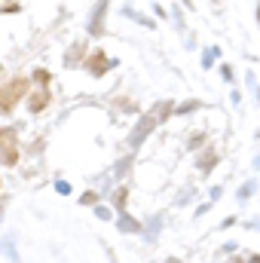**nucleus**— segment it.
<instances>
[{"label": "nucleus", "instance_id": "1", "mask_svg": "<svg viewBox=\"0 0 260 263\" xmlns=\"http://www.w3.org/2000/svg\"><path fill=\"white\" fill-rule=\"evenodd\" d=\"M28 89H31V80L28 77H15L6 86H0V114H12L15 104L28 95Z\"/></svg>", "mask_w": 260, "mask_h": 263}, {"label": "nucleus", "instance_id": "2", "mask_svg": "<svg viewBox=\"0 0 260 263\" xmlns=\"http://www.w3.org/2000/svg\"><path fill=\"white\" fill-rule=\"evenodd\" d=\"M0 162L3 165H15L18 162V132L12 126L0 129Z\"/></svg>", "mask_w": 260, "mask_h": 263}, {"label": "nucleus", "instance_id": "3", "mask_svg": "<svg viewBox=\"0 0 260 263\" xmlns=\"http://www.w3.org/2000/svg\"><path fill=\"white\" fill-rule=\"evenodd\" d=\"M83 67H86L92 77H104V73L114 67V62L107 59V52H104V49H95V52H89V59L83 62Z\"/></svg>", "mask_w": 260, "mask_h": 263}, {"label": "nucleus", "instance_id": "4", "mask_svg": "<svg viewBox=\"0 0 260 263\" xmlns=\"http://www.w3.org/2000/svg\"><path fill=\"white\" fill-rule=\"evenodd\" d=\"M107 6H110V0H98V6H95L92 15H89V34H95V37L104 34V15H107Z\"/></svg>", "mask_w": 260, "mask_h": 263}, {"label": "nucleus", "instance_id": "5", "mask_svg": "<svg viewBox=\"0 0 260 263\" xmlns=\"http://www.w3.org/2000/svg\"><path fill=\"white\" fill-rule=\"evenodd\" d=\"M46 104H49V86H40V89L28 92V110L31 114H40Z\"/></svg>", "mask_w": 260, "mask_h": 263}, {"label": "nucleus", "instance_id": "6", "mask_svg": "<svg viewBox=\"0 0 260 263\" xmlns=\"http://www.w3.org/2000/svg\"><path fill=\"white\" fill-rule=\"evenodd\" d=\"M214 162H217V150H205V153L199 156V168H202V172H211Z\"/></svg>", "mask_w": 260, "mask_h": 263}, {"label": "nucleus", "instance_id": "7", "mask_svg": "<svg viewBox=\"0 0 260 263\" xmlns=\"http://www.w3.org/2000/svg\"><path fill=\"white\" fill-rule=\"evenodd\" d=\"M83 52H86V43L80 40V43H73V49H70V52H67V55H65V62H67V65H77Z\"/></svg>", "mask_w": 260, "mask_h": 263}, {"label": "nucleus", "instance_id": "8", "mask_svg": "<svg viewBox=\"0 0 260 263\" xmlns=\"http://www.w3.org/2000/svg\"><path fill=\"white\" fill-rule=\"evenodd\" d=\"M126 199H129V190H126V187H120V190L114 193V205H117V208H123V205H126Z\"/></svg>", "mask_w": 260, "mask_h": 263}, {"label": "nucleus", "instance_id": "9", "mask_svg": "<svg viewBox=\"0 0 260 263\" xmlns=\"http://www.w3.org/2000/svg\"><path fill=\"white\" fill-rule=\"evenodd\" d=\"M34 80H37L40 86H49V80H52V77H49V70H43V67H37V70H34Z\"/></svg>", "mask_w": 260, "mask_h": 263}, {"label": "nucleus", "instance_id": "10", "mask_svg": "<svg viewBox=\"0 0 260 263\" xmlns=\"http://www.w3.org/2000/svg\"><path fill=\"white\" fill-rule=\"evenodd\" d=\"M120 227L129 230V233H135V230H138V220H132V217H120Z\"/></svg>", "mask_w": 260, "mask_h": 263}, {"label": "nucleus", "instance_id": "11", "mask_svg": "<svg viewBox=\"0 0 260 263\" xmlns=\"http://www.w3.org/2000/svg\"><path fill=\"white\" fill-rule=\"evenodd\" d=\"M196 107H199V101H184V104H181L175 114H190V110H196Z\"/></svg>", "mask_w": 260, "mask_h": 263}, {"label": "nucleus", "instance_id": "12", "mask_svg": "<svg viewBox=\"0 0 260 263\" xmlns=\"http://www.w3.org/2000/svg\"><path fill=\"white\" fill-rule=\"evenodd\" d=\"M202 141H205V135H193L190 138V147H202Z\"/></svg>", "mask_w": 260, "mask_h": 263}, {"label": "nucleus", "instance_id": "13", "mask_svg": "<svg viewBox=\"0 0 260 263\" xmlns=\"http://www.w3.org/2000/svg\"><path fill=\"white\" fill-rule=\"evenodd\" d=\"M95 199H98V196H95V193H86V196H83V205H92Z\"/></svg>", "mask_w": 260, "mask_h": 263}, {"label": "nucleus", "instance_id": "14", "mask_svg": "<svg viewBox=\"0 0 260 263\" xmlns=\"http://www.w3.org/2000/svg\"><path fill=\"white\" fill-rule=\"evenodd\" d=\"M257 25H260V3H257Z\"/></svg>", "mask_w": 260, "mask_h": 263}, {"label": "nucleus", "instance_id": "15", "mask_svg": "<svg viewBox=\"0 0 260 263\" xmlns=\"http://www.w3.org/2000/svg\"><path fill=\"white\" fill-rule=\"evenodd\" d=\"M230 263H242V260H239V257H233V260H230Z\"/></svg>", "mask_w": 260, "mask_h": 263}, {"label": "nucleus", "instance_id": "16", "mask_svg": "<svg viewBox=\"0 0 260 263\" xmlns=\"http://www.w3.org/2000/svg\"><path fill=\"white\" fill-rule=\"evenodd\" d=\"M251 263H260V257H251Z\"/></svg>", "mask_w": 260, "mask_h": 263}, {"label": "nucleus", "instance_id": "17", "mask_svg": "<svg viewBox=\"0 0 260 263\" xmlns=\"http://www.w3.org/2000/svg\"><path fill=\"white\" fill-rule=\"evenodd\" d=\"M0 77H3V65H0Z\"/></svg>", "mask_w": 260, "mask_h": 263}, {"label": "nucleus", "instance_id": "18", "mask_svg": "<svg viewBox=\"0 0 260 263\" xmlns=\"http://www.w3.org/2000/svg\"><path fill=\"white\" fill-rule=\"evenodd\" d=\"M169 263H181V260H169Z\"/></svg>", "mask_w": 260, "mask_h": 263}, {"label": "nucleus", "instance_id": "19", "mask_svg": "<svg viewBox=\"0 0 260 263\" xmlns=\"http://www.w3.org/2000/svg\"><path fill=\"white\" fill-rule=\"evenodd\" d=\"M0 211H3V205H0Z\"/></svg>", "mask_w": 260, "mask_h": 263}]
</instances>
